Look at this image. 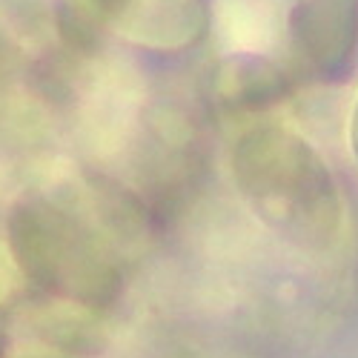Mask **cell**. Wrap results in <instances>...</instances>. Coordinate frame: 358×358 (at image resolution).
I'll use <instances>...</instances> for the list:
<instances>
[{
    "instance_id": "6da1fadb",
    "label": "cell",
    "mask_w": 358,
    "mask_h": 358,
    "mask_svg": "<svg viewBox=\"0 0 358 358\" xmlns=\"http://www.w3.org/2000/svg\"><path fill=\"white\" fill-rule=\"evenodd\" d=\"M235 184L252 210L301 244H324L338 232L341 201L315 149L281 127L247 132L232 155Z\"/></svg>"
},
{
    "instance_id": "7a4b0ae2",
    "label": "cell",
    "mask_w": 358,
    "mask_h": 358,
    "mask_svg": "<svg viewBox=\"0 0 358 358\" xmlns=\"http://www.w3.org/2000/svg\"><path fill=\"white\" fill-rule=\"evenodd\" d=\"M9 247L26 278L83 304H106L117 292V270L92 232L46 201L17 203L9 215Z\"/></svg>"
},
{
    "instance_id": "3957f363",
    "label": "cell",
    "mask_w": 358,
    "mask_h": 358,
    "mask_svg": "<svg viewBox=\"0 0 358 358\" xmlns=\"http://www.w3.org/2000/svg\"><path fill=\"white\" fill-rule=\"evenodd\" d=\"M289 41L318 78L347 75L358 55V0H298L289 12Z\"/></svg>"
},
{
    "instance_id": "277c9868",
    "label": "cell",
    "mask_w": 358,
    "mask_h": 358,
    "mask_svg": "<svg viewBox=\"0 0 358 358\" xmlns=\"http://www.w3.org/2000/svg\"><path fill=\"white\" fill-rule=\"evenodd\" d=\"M109 32L135 46L184 49L203 38L206 9L201 0H115Z\"/></svg>"
},
{
    "instance_id": "5b68a950",
    "label": "cell",
    "mask_w": 358,
    "mask_h": 358,
    "mask_svg": "<svg viewBox=\"0 0 358 358\" xmlns=\"http://www.w3.org/2000/svg\"><path fill=\"white\" fill-rule=\"evenodd\" d=\"M287 89V75L275 69L273 64L261 61V57H244V61H232L221 72V92L232 103L261 106L266 101H275Z\"/></svg>"
},
{
    "instance_id": "8992f818",
    "label": "cell",
    "mask_w": 358,
    "mask_h": 358,
    "mask_svg": "<svg viewBox=\"0 0 358 358\" xmlns=\"http://www.w3.org/2000/svg\"><path fill=\"white\" fill-rule=\"evenodd\" d=\"M350 143H352V155L358 161V101H355V109H352V124H350Z\"/></svg>"
}]
</instances>
